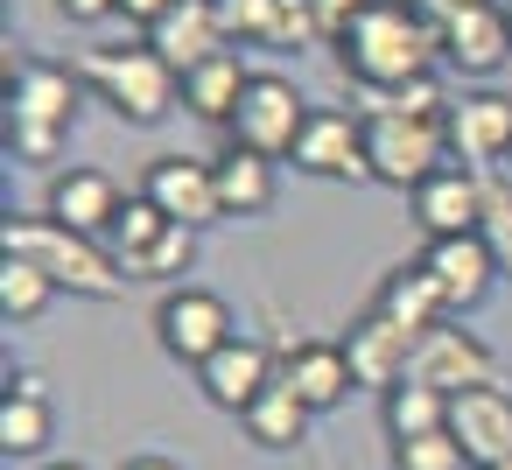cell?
I'll list each match as a JSON object with an SVG mask.
<instances>
[{
  "instance_id": "cell-17",
  "label": "cell",
  "mask_w": 512,
  "mask_h": 470,
  "mask_svg": "<svg viewBox=\"0 0 512 470\" xmlns=\"http://www.w3.org/2000/svg\"><path fill=\"white\" fill-rule=\"evenodd\" d=\"M120 183L106 176V169H64L57 183H50V218L57 225H71V232H85V239H99L113 218H120Z\"/></svg>"
},
{
  "instance_id": "cell-6",
  "label": "cell",
  "mask_w": 512,
  "mask_h": 470,
  "mask_svg": "<svg viewBox=\"0 0 512 470\" xmlns=\"http://www.w3.org/2000/svg\"><path fill=\"white\" fill-rule=\"evenodd\" d=\"M302 120H309V106L295 99L288 78H253L246 99H239V113H232V148H253V155H267V162H274V155H295Z\"/></svg>"
},
{
  "instance_id": "cell-34",
  "label": "cell",
  "mask_w": 512,
  "mask_h": 470,
  "mask_svg": "<svg viewBox=\"0 0 512 470\" xmlns=\"http://www.w3.org/2000/svg\"><path fill=\"white\" fill-rule=\"evenodd\" d=\"M57 8L71 22H106V15H120V0H57Z\"/></svg>"
},
{
  "instance_id": "cell-1",
  "label": "cell",
  "mask_w": 512,
  "mask_h": 470,
  "mask_svg": "<svg viewBox=\"0 0 512 470\" xmlns=\"http://www.w3.org/2000/svg\"><path fill=\"white\" fill-rule=\"evenodd\" d=\"M337 50H344V78L358 92H400V85L428 78V50H442V36L421 22L414 0H372Z\"/></svg>"
},
{
  "instance_id": "cell-5",
  "label": "cell",
  "mask_w": 512,
  "mask_h": 470,
  "mask_svg": "<svg viewBox=\"0 0 512 470\" xmlns=\"http://www.w3.org/2000/svg\"><path fill=\"white\" fill-rule=\"evenodd\" d=\"M155 337H162L169 358H183V365H211L239 330H232L225 295H211V288H176V295H162V309H155Z\"/></svg>"
},
{
  "instance_id": "cell-9",
  "label": "cell",
  "mask_w": 512,
  "mask_h": 470,
  "mask_svg": "<svg viewBox=\"0 0 512 470\" xmlns=\"http://www.w3.org/2000/svg\"><path fill=\"white\" fill-rule=\"evenodd\" d=\"M449 435L470 470L512 463V386H470L449 400Z\"/></svg>"
},
{
  "instance_id": "cell-15",
  "label": "cell",
  "mask_w": 512,
  "mask_h": 470,
  "mask_svg": "<svg viewBox=\"0 0 512 470\" xmlns=\"http://www.w3.org/2000/svg\"><path fill=\"white\" fill-rule=\"evenodd\" d=\"M414 218L428 239H463L484 225V176L470 169H435L421 190H414Z\"/></svg>"
},
{
  "instance_id": "cell-24",
  "label": "cell",
  "mask_w": 512,
  "mask_h": 470,
  "mask_svg": "<svg viewBox=\"0 0 512 470\" xmlns=\"http://www.w3.org/2000/svg\"><path fill=\"white\" fill-rule=\"evenodd\" d=\"M239 421H246V435H253L260 449H302V442H309V407H302V393H295L288 379H274Z\"/></svg>"
},
{
  "instance_id": "cell-27",
  "label": "cell",
  "mask_w": 512,
  "mask_h": 470,
  "mask_svg": "<svg viewBox=\"0 0 512 470\" xmlns=\"http://www.w3.org/2000/svg\"><path fill=\"white\" fill-rule=\"evenodd\" d=\"M169 225H176V218H162V211H155L148 197H127V204H120V218L106 225V239H113V260H120V274H134V267H141V260H148V253L162 246V232H169Z\"/></svg>"
},
{
  "instance_id": "cell-19",
  "label": "cell",
  "mask_w": 512,
  "mask_h": 470,
  "mask_svg": "<svg viewBox=\"0 0 512 470\" xmlns=\"http://www.w3.org/2000/svg\"><path fill=\"white\" fill-rule=\"evenodd\" d=\"M8 99H15V127H43V134H64L78 113V85L57 64H22Z\"/></svg>"
},
{
  "instance_id": "cell-30",
  "label": "cell",
  "mask_w": 512,
  "mask_h": 470,
  "mask_svg": "<svg viewBox=\"0 0 512 470\" xmlns=\"http://www.w3.org/2000/svg\"><path fill=\"white\" fill-rule=\"evenodd\" d=\"M190 260H197V232H190V225H169V232H162V246H155L127 281H169V274H183Z\"/></svg>"
},
{
  "instance_id": "cell-11",
  "label": "cell",
  "mask_w": 512,
  "mask_h": 470,
  "mask_svg": "<svg viewBox=\"0 0 512 470\" xmlns=\"http://www.w3.org/2000/svg\"><path fill=\"white\" fill-rule=\"evenodd\" d=\"M421 267L435 274V288H442L449 316H456V309H477V302L491 295V281L505 274V267H498V253H491L477 232H463V239H428Z\"/></svg>"
},
{
  "instance_id": "cell-16",
  "label": "cell",
  "mask_w": 512,
  "mask_h": 470,
  "mask_svg": "<svg viewBox=\"0 0 512 470\" xmlns=\"http://www.w3.org/2000/svg\"><path fill=\"white\" fill-rule=\"evenodd\" d=\"M148 50H162L176 71H197L225 50V8L218 0H176V8L148 29Z\"/></svg>"
},
{
  "instance_id": "cell-8",
  "label": "cell",
  "mask_w": 512,
  "mask_h": 470,
  "mask_svg": "<svg viewBox=\"0 0 512 470\" xmlns=\"http://www.w3.org/2000/svg\"><path fill=\"white\" fill-rule=\"evenodd\" d=\"M141 197H148L162 218L190 225V232H204L211 218H225V204H218V169L197 162V155H162V162H148Z\"/></svg>"
},
{
  "instance_id": "cell-10",
  "label": "cell",
  "mask_w": 512,
  "mask_h": 470,
  "mask_svg": "<svg viewBox=\"0 0 512 470\" xmlns=\"http://www.w3.org/2000/svg\"><path fill=\"white\" fill-rule=\"evenodd\" d=\"M295 169L330 176V183H358V176H372V162H365V127H358L351 113L309 106L302 141H295Z\"/></svg>"
},
{
  "instance_id": "cell-4",
  "label": "cell",
  "mask_w": 512,
  "mask_h": 470,
  "mask_svg": "<svg viewBox=\"0 0 512 470\" xmlns=\"http://www.w3.org/2000/svg\"><path fill=\"white\" fill-rule=\"evenodd\" d=\"M92 78L106 85V106L120 113V120H134V127H155L169 106H176V92H183V71L162 57V50H113V57H99L92 64Z\"/></svg>"
},
{
  "instance_id": "cell-3",
  "label": "cell",
  "mask_w": 512,
  "mask_h": 470,
  "mask_svg": "<svg viewBox=\"0 0 512 470\" xmlns=\"http://www.w3.org/2000/svg\"><path fill=\"white\" fill-rule=\"evenodd\" d=\"M442 148H449L442 120H407V113L365 120V162H372V183H386V190H421L442 169Z\"/></svg>"
},
{
  "instance_id": "cell-22",
  "label": "cell",
  "mask_w": 512,
  "mask_h": 470,
  "mask_svg": "<svg viewBox=\"0 0 512 470\" xmlns=\"http://www.w3.org/2000/svg\"><path fill=\"white\" fill-rule=\"evenodd\" d=\"M246 85H253V71H246V64H239L232 50H218L211 64L183 71V106H190L197 120H225V127H232V113H239Z\"/></svg>"
},
{
  "instance_id": "cell-14",
  "label": "cell",
  "mask_w": 512,
  "mask_h": 470,
  "mask_svg": "<svg viewBox=\"0 0 512 470\" xmlns=\"http://www.w3.org/2000/svg\"><path fill=\"white\" fill-rule=\"evenodd\" d=\"M414 330H400V323H386V316H358L351 323V337H344V358H351V379L358 386H379V393H393L407 372H414Z\"/></svg>"
},
{
  "instance_id": "cell-13",
  "label": "cell",
  "mask_w": 512,
  "mask_h": 470,
  "mask_svg": "<svg viewBox=\"0 0 512 470\" xmlns=\"http://www.w3.org/2000/svg\"><path fill=\"white\" fill-rule=\"evenodd\" d=\"M442 57L470 78H491L505 57H512V15L498 8V0H477V8L449 15L442 22Z\"/></svg>"
},
{
  "instance_id": "cell-35",
  "label": "cell",
  "mask_w": 512,
  "mask_h": 470,
  "mask_svg": "<svg viewBox=\"0 0 512 470\" xmlns=\"http://www.w3.org/2000/svg\"><path fill=\"white\" fill-rule=\"evenodd\" d=\"M169 8H176V0H120V15H127V22H141V29H155Z\"/></svg>"
},
{
  "instance_id": "cell-29",
  "label": "cell",
  "mask_w": 512,
  "mask_h": 470,
  "mask_svg": "<svg viewBox=\"0 0 512 470\" xmlns=\"http://www.w3.org/2000/svg\"><path fill=\"white\" fill-rule=\"evenodd\" d=\"M393 470H463V449H456L449 428H435V435L393 442Z\"/></svg>"
},
{
  "instance_id": "cell-39",
  "label": "cell",
  "mask_w": 512,
  "mask_h": 470,
  "mask_svg": "<svg viewBox=\"0 0 512 470\" xmlns=\"http://www.w3.org/2000/svg\"><path fill=\"white\" fill-rule=\"evenodd\" d=\"M316 470H330V463H316Z\"/></svg>"
},
{
  "instance_id": "cell-26",
  "label": "cell",
  "mask_w": 512,
  "mask_h": 470,
  "mask_svg": "<svg viewBox=\"0 0 512 470\" xmlns=\"http://www.w3.org/2000/svg\"><path fill=\"white\" fill-rule=\"evenodd\" d=\"M379 414H386V435H393V442H414V435L449 428V393H435V386H421V379H400V386L379 400Z\"/></svg>"
},
{
  "instance_id": "cell-31",
  "label": "cell",
  "mask_w": 512,
  "mask_h": 470,
  "mask_svg": "<svg viewBox=\"0 0 512 470\" xmlns=\"http://www.w3.org/2000/svg\"><path fill=\"white\" fill-rule=\"evenodd\" d=\"M372 113H407V120H442V85H435V71H428V78H414V85H400V92H372Z\"/></svg>"
},
{
  "instance_id": "cell-7",
  "label": "cell",
  "mask_w": 512,
  "mask_h": 470,
  "mask_svg": "<svg viewBox=\"0 0 512 470\" xmlns=\"http://www.w3.org/2000/svg\"><path fill=\"white\" fill-rule=\"evenodd\" d=\"M407 379H421V386H435V393L456 400V393H470V386H498V358H491L484 337H470V330H456V323H435V330H421Z\"/></svg>"
},
{
  "instance_id": "cell-28",
  "label": "cell",
  "mask_w": 512,
  "mask_h": 470,
  "mask_svg": "<svg viewBox=\"0 0 512 470\" xmlns=\"http://www.w3.org/2000/svg\"><path fill=\"white\" fill-rule=\"evenodd\" d=\"M50 295H57V281H50L43 267H29V260H0V316H8V323L43 316Z\"/></svg>"
},
{
  "instance_id": "cell-37",
  "label": "cell",
  "mask_w": 512,
  "mask_h": 470,
  "mask_svg": "<svg viewBox=\"0 0 512 470\" xmlns=\"http://www.w3.org/2000/svg\"><path fill=\"white\" fill-rule=\"evenodd\" d=\"M50 470H85V463H50Z\"/></svg>"
},
{
  "instance_id": "cell-2",
  "label": "cell",
  "mask_w": 512,
  "mask_h": 470,
  "mask_svg": "<svg viewBox=\"0 0 512 470\" xmlns=\"http://www.w3.org/2000/svg\"><path fill=\"white\" fill-rule=\"evenodd\" d=\"M0 253H8V260H29V267H43L57 288L92 295V302L127 295L120 260H113L99 239H85V232L57 225V218H8V225H0Z\"/></svg>"
},
{
  "instance_id": "cell-33",
  "label": "cell",
  "mask_w": 512,
  "mask_h": 470,
  "mask_svg": "<svg viewBox=\"0 0 512 470\" xmlns=\"http://www.w3.org/2000/svg\"><path fill=\"white\" fill-rule=\"evenodd\" d=\"M372 8V0H309V15H316V36L323 43H344L358 29V15Z\"/></svg>"
},
{
  "instance_id": "cell-25",
  "label": "cell",
  "mask_w": 512,
  "mask_h": 470,
  "mask_svg": "<svg viewBox=\"0 0 512 470\" xmlns=\"http://www.w3.org/2000/svg\"><path fill=\"white\" fill-rule=\"evenodd\" d=\"M211 169H218V204H225V218H253V211L274 204V162H267V155L232 148V155H218Z\"/></svg>"
},
{
  "instance_id": "cell-12",
  "label": "cell",
  "mask_w": 512,
  "mask_h": 470,
  "mask_svg": "<svg viewBox=\"0 0 512 470\" xmlns=\"http://www.w3.org/2000/svg\"><path fill=\"white\" fill-rule=\"evenodd\" d=\"M274 379H281V372H274V358H267V344H260V337H232L211 365H197L204 400H211V407H225V414H246Z\"/></svg>"
},
{
  "instance_id": "cell-21",
  "label": "cell",
  "mask_w": 512,
  "mask_h": 470,
  "mask_svg": "<svg viewBox=\"0 0 512 470\" xmlns=\"http://www.w3.org/2000/svg\"><path fill=\"white\" fill-rule=\"evenodd\" d=\"M281 379L302 393V407L309 414H323V407H337L358 379H351V358H344V344H295L288 358H281Z\"/></svg>"
},
{
  "instance_id": "cell-36",
  "label": "cell",
  "mask_w": 512,
  "mask_h": 470,
  "mask_svg": "<svg viewBox=\"0 0 512 470\" xmlns=\"http://www.w3.org/2000/svg\"><path fill=\"white\" fill-rule=\"evenodd\" d=\"M120 470H183V463H169V456H127Z\"/></svg>"
},
{
  "instance_id": "cell-18",
  "label": "cell",
  "mask_w": 512,
  "mask_h": 470,
  "mask_svg": "<svg viewBox=\"0 0 512 470\" xmlns=\"http://www.w3.org/2000/svg\"><path fill=\"white\" fill-rule=\"evenodd\" d=\"M449 148L470 162H505L512 155V99L505 92H470L449 106Z\"/></svg>"
},
{
  "instance_id": "cell-20",
  "label": "cell",
  "mask_w": 512,
  "mask_h": 470,
  "mask_svg": "<svg viewBox=\"0 0 512 470\" xmlns=\"http://www.w3.org/2000/svg\"><path fill=\"white\" fill-rule=\"evenodd\" d=\"M372 316H386V323H400V330H435V323H449V302H442V288H435V274L414 260V267H393L386 281H379V295H372Z\"/></svg>"
},
{
  "instance_id": "cell-38",
  "label": "cell",
  "mask_w": 512,
  "mask_h": 470,
  "mask_svg": "<svg viewBox=\"0 0 512 470\" xmlns=\"http://www.w3.org/2000/svg\"><path fill=\"white\" fill-rule=\"evenodd\" d=\"M491 470H512V463H491Z\"/></svg>"
},
{
  "instance_id": "cell-32",
  "label": "cell",
  "mask_w": 512,
  "mask_h": 470,
  "mask_svg": "<svg viewBox=\"0 0 512 470\" xmlns=\"http://www.w3.org/2000/svg\"><path fill=\"white\" fill-rule=\"evenodd\" d=\"M477 239L498 253V267L512 274V190L505 183H484V225H477Z\"/></svg>"
},
{
  "instance_id": "cell-23",
  "label": "cell",
  "mask_w": 512,
  "mask_h": 470,
  "mask_svg": "<svg viewBox=\"0 0 512 470\" xmlns=\"http://www.w3.org/2000/svg\"><path fill=\"white\" fill-rule=\"evenodd\" d=\"M50 400H43V379L36 372H22L15 386H8V400H0V449L8 456H36V449H50Z\"/></svg>"
}]
</instances>
